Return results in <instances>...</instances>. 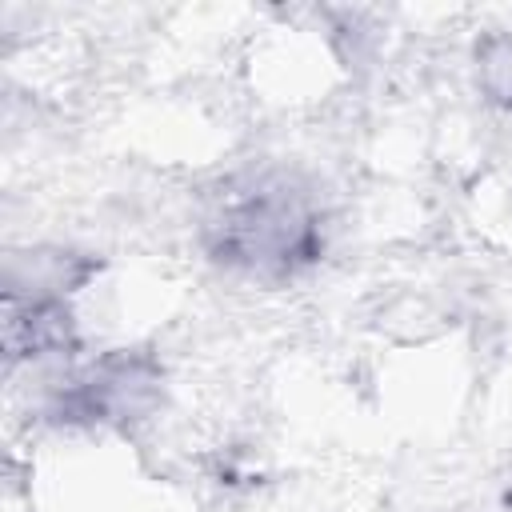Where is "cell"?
<instances>
[{
	"mask_svg": "<svg viewBox=\"0 0 512 512\" xmlns=\"http://www.w3.org/2000/svg\"><path fill=\"white\" fill-rule=\"evenodd\" d=\"M216 252L252 272H292L320 248L316 212L288 184H256L212 220Z\"/></svg>",
	"mask_w": 512,
	"mask_h": 512,
	"instance_id": "obj_1",
	"label": "cell"
}]
</instances>
